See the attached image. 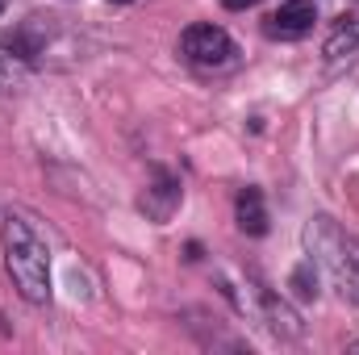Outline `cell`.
Returning a JSON list of instances; mask_svg holds the SVG:
<instances>
[{
  "label": "cell",
  "mask_w": 359,
  "mask_h": 355,
  "mask_svg": "<svg viewBox=\"0 0 359 355\" xmlns=\"http://www.w3.org/2000/svg\"><path fill=\"white\" fill-rule=\"evenodd\" d=\"M0 239H4V264H8L17 293L29 305H46L50 301V251H46L42 234L29 226V217L8 213L0 226Z\"/></svg>",
  "instance_id": "obj_1"
},
{
  "label": "cell",
  "mask_w": 359,
  "mask_h": 355,
  "mask_svg": "<svg viewBox=\"0 0 359 355\" xmlns=\"http://www.w3.org/2000/svg\"><path fill=\"white\" fill-rule=\"evenodd\" d=\"M305 243H309V255H318L334 272L343 293H351L359 301V239H347L330 217H313L305 226Z\"/></svg>",
  "instance_id": "obj_2"
},
{
  "label": "cell",
  "mask_w": 359,
  "mask_h": 355,
  "mask_svg": "<svg viewBox=\"0 0 359 355\" xmlns=\"http://www.w3.org/2000/svg\"><path fill=\"white\" fill-rule=\"evenodd\" d=\"M180 51H184V59H188L192 67H226V63L234 59V38H230L222 25L201 21V25H188V29H184Z\"/></svg>",
  "instance_id": "obj_3"
},
{
  "label": "cell",
  "mask_w": 359,
  "mask_h": 355,
  "mask_svg": "<svg viewBox=\"0 0 359 355\" xmlns=\"http://www.w3.org/2000/svg\"><path fill=\"white\" fill-rule=\"evenodd\" d=\"M313 21H318L313 0H288V4H280V13H271L268 21H264V29H268V38L297 42V38H305L313 29Z\"/></svg>",
  "instance_id": "obj_4"
},
{
  "label": "cell",
  "mask_w": 359,
  "mask_h": 355,
  "mask_svg": "<svg viewBox=\"0 0 359 355\" xmlns=\"http://www.w3.org/2000/svg\"><path fill=\"white\" fill-rule=\"evenodd\" d=\"M176 205H180V180H172L168 172H159L155 184L142 192V209H147V217L168 222V217L176 213Z\"/></svg>",
  "instance_id": "obj_5"
},
{
  "label": "cell",
  "mask_w": 359,
  "mask_h": 355,
  "mask_svg": "<svg viewBox=\"0 0 359 355\" xmlns=\"http://www.w3.org/2000/svg\"><path fill=\"white\" fill-rule=\"evenodd\" d=\"M234 209H238V230L243 234H251V239L268 234V209H264V192L259 188H243Z\"/></svg>",
  "instance_id": "obj_6"
},
{
  "label": "cell",
  "mask_w": 359,
  "mask_h": 355,
  "mask_svg": "<svg viewBox=\"0 0 359 355\" xmlns=\"http://www.w3.org/2000/svg\"><path fill=\"white\" fill-rule=\"evenodd\" d=\"M259 301H264V318H268L271 335L276 339H301V318L276 297V293H268V288H259Z\"/></svg>",
  "instance_id": "obj_7"
},
{
  "label": "cell",
  "mask_w": 359,
  "mask_h": 355,
  "mask_svg": "<svg viewBox=\"0 0 359 355\" xmlns=\"http://www.w3.org/2000/svg\"><path fill=\"white\" fill-rule=\"evenodd\" d=\"M359 55V17H347L330 38H326V59L330 63H347Z\"/></svg>",
  "instance_id": "obj_8"
},
{
  "label": "cell",
  "mask_w": 359,
  "mask_h": 355,
  "mask_svg": "<svg viewBox=\"0 0 359 355\" xmlns=\"http://www.w3.org/2000/svg\"><path fill=\"white\" fill-rule=\"evenodd\" d=\"M25 80H29V63H25V55L0 46V92L25 88Z\"/></svg>",
  "instance_id": "obj_9"
},
{
  "label": "cell",
  "mask_w": 359,
  "mask_h": 355,
  "mask_svg": "<svg viewBox=\"0 0 359 355\" xmlns=\"http://www.w3.org/2000/svg\"><path fill=\"white\" fill-rule=\"evenodd\" d=\"M292 288L301 297H318V276H313V264H301L292 272Z\"/></svg>",
  "instance_id": "obj_10"
},
{
  "label": "cell",
  "mask_w": 359,
  "mask_h": 355,
  "mask_svg": "<svg viewBox=\"0 0 359 355\" xmlns=\"http://www.w3.org/2000/svg\"><path fill=\"white\" fill-rule=\"evenodd\" d=\"M226 4H230V8H247L251 0H226Z\"/></svg>",
  "instance_id": "obj_11"
},
{
  "label": "cell",
  "mask_w": 359,
  "mask_h": 355,
  "mask_svg": "<svg viewBox=\"0 0 359 355\" xmlns=\"http://www.w3.org/2000/svg\"><path fill=\"white\" fill-rule=\"evenodd\" d=\"M347 351H359V339H355V343H347Z\"/></svg>",
  "instance_id": "obj_12"
},
{
  "label": "cell",
  "mask_w": 359,
  "mask_h": 355,
  "mask_svg": "<svg viewBox=\"0 0 359 355\" xmlns=\"http://www.w3.org/2000/svg\"><path fill=\"white\" fill-rule=\"evenodd\" d=\"M109 4H130V0H109Z\"/></svg>",
  "instance_id": "obj_13"
},
{
  "label": "cell",
  "mask_w": 359,
  "mask_h": 355,
  "mask_svg": "<svg viewBox=\"0 0 359 355\" xmlns=\"http://www.w3.org/2000/svg\"><path fill=\"white\" fill-rule=\"evenodd\" d=\"M4 8H8V0H0V13H4Z\"/></svg>",
  "instance_id": "obj_14"
}]
</instances>
